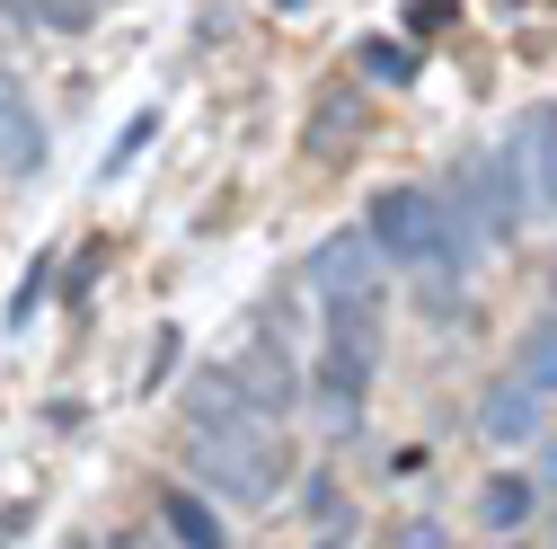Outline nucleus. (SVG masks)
I'll return each mask as SVG.
<instances>
[{"instance_id": "nucleus-19", "label": "nucleus", "mask_w": 557, "mask_h": 549, "mask_svg": "<svg viewBox=\"0 0 557 549\" xmlns=\"http://www.w3.org/2000/svg\"><path fill=\"white\" fill-rule=\"evenodd\" d=\"M301 505H310V523H319V532H336V523H345V505H336V488H327V478H310V488H301Z\"/></svg>"}, {"instance_id": "nucleus-12", "label": "nucleus", "mask_w": 557, "mask_h": 549, "mask_svg": "<svg viewBox=\"0 0 557 549\" xmlns=\"http://www.w3.org/2000/svg\"><path fill=\"white\" fill-rule=\"evenodd\" d=\"M231 381H239V399H248V417H284V407H293V373L274 364V355L231 364Z\"/></svg>"}, {"instance_id": "nucleus-5", "label": "nucleus", "mask_w": 557, "mask_h": 549, "mask_svg": "<svg viewBox=\"0 0 557 549\" xmlns=\"http://www.w3.org/2000/svg\"><path fill=\"white\" fill-rule=\"evenodd\" d=\"M301 284L319 293V302H336V293H381V248H372V231L355 222V231H327L310 257H301Z\"/></svg>"}, {"instance_id": "nucleus-8", "label": "nucleus", "mask_w": 557, "mask_h": 549, "mask_svg": "<svg viewBox=\"0 0 557 549\" xmlns=\"http://www.w3.org/2000/svg\"><path fill=\"white\" fill-rule=\"evenodd\" d=\"M160 532H169L177 549H231L213 497H195V488H169V497H160Z\"/></svg>"}, {"instance_id": "nucleus-14", "label": "nucleus", "mask_w": 557, "mask_h": 549, "mask_svg": "<svg viewBox=\"0 0 557 549\" xmlns=\"http://www.w3.org/2000/svg\"><path fill=\"white\" fill-rule=\"evenodd\" d=\"M363 72H372V81H389V89H398V81H416V45H389V36H363Z\"/></svg>"}, {"instance_id": "nucleus-11", "label": "nucleus", "mask_w": 557, "mask_h": 549, "mask_svg": "<svg viewBox=\"0 0 557 549\" xmlns=\"http://www.w3.org/2000/svg\"><path fill=\"white\" fill-rule=\"evenodd\" d=\"M513 381H531L540 399H557V310H540V319L513 337Z\"/></svg>"}, {"instance_id": "nucleus-9", "label": "nucleus", "mask_w": 557, "mask_h": 549, "mask_svg": "<svg viewBox=\"0 0 557 549\" xmlns=\"http://www.w3.org/2000/svg\"><path fill=\"white\" fill-rule=\"evenodd\" d=\"M522 169H531V186H540V204L557 213V98H540V107H522Z\"/></svg>"}, {"instance_id": "nucleus-3", "label": "nucleus", "mask_w": 557, "mask_h": 549, "mask_svg": "<svg viewBox=\"0 0 557 549\" xmlns=\"http://www.w3.org/2000/svg\"><path fill=\"white\" fill-rule=\"evenodd\" d=\"M363 231H372V248L381 257H434L443 248V195L434 186H381L372 195V213H363Z\"/></svg>"}, {"instance_id": "nucleus-22", "label": "nucleus", "mask_w": 557, "mask_h": 549, "mask_svg": "<svg viewBox=\"0 0 557 549\" xmlns=\"http://www.w3.org/2000/svg\"><path fill=\"white\" fill-rule=\"evenodd\" d=\"M274 10H301V0H274Z\"/></svg>"}, {"instance_id": "nucleus-2", "label": "nucleus", "mask_w": 557, "mask_h": 549, "mask_svg": "<svg viewBox=\"0 0 557 549\" xmlns=\"http://www.w3.org/2000/svg\"><path fill=\"white\" fill-rule=\"evenodd\" d=\"M372 373H381V293H336L327 302V346L310 364L336 435H355V399L372 390Z\"/></svg>"}, {"instance_id": "nucleus-13", "label": "nucleus", "mask_w": 557, "mask_h": 549, "mask_svg": "<svg viewBox=\"0 0 557 549\" xmlns=\"http://www.w3.org/2000/svg\"><path fill=\"white\" fill-rule=\"evenodd\" d=\"M239 407H248V399H239L231 364H222V373H195V381H186V426H222V417H239Z\"/></svg>"}, {"instance_id": "nucleus-21", "label": "nucleus", "mask_w": 557, "mask_h": 549, "mask_svg": "<svg viewBox=\"0 0 557 549\" xmlns=\"http://www.w3.org/2000/svg\"><path fill=\"white\" fill-rule=\"evenodd\" d=\"M548 302H557V266H548Z\"/></svg>"}, {"instance_id": "nucleus-7", "label": "nucleus", "mask_w": 557, "mask_h": 549, "mask_svg": "<svg viewBox=\"0 0 557 549\" xmlns=\"http://www.w3.org/2000/svg\"><path fill=\"white\" fill-rule=\"evenodd\" d=\"M540 407H548V399H540L531 381L505 373L496 390L478 399V435H486V443H505V452H513V443H540Z\"/></svg>"}, {"instance_id": "nucleus-15", "label": "nucleus", "mask_w": 557, "mask_h": 549, "mask_svg": "<svg viewBox=\"0 0 557 549\" xmlns=\"http://www.w3.org/2000/svg\"><path fill=\"white\" fill-rule=\"evenodd\" d=\"M98 10H107V0H36V27H53V36H89Z\"/></svg>"}, {"instance_id": "nucleus-6", "label": "nucleus", "mask_w": 557, "mask_h": 549, "mask_svg": "<svg viewBox=\"0 0 557 549\" xmlns=\"http://www.w3.org/2000/svg\"><path fill=\"white\" fill-rule=\"evenodd\" d=\"M36 169H45V124L27 89L10 81V62H0V178H36Z\"/></svg>"}, {"instance_id": "nucleus-4", "label": "nucleus", "mask_w": 557, "mask_h": 549, "mask_svg": "<svg viewBox=\"0 0 557 549\" xmlns=\"http://www.w3.org/2000/svg\"><path fill=\"white\" fill-rule=\"evenodd\" d=\"M372 133V89L355 81H319V98L301 107V160H355V143Z\"/></svg>"}, {"instance_id": "nucleus-10", "label": "nucleus", "mask_w": 557, "mask_h": 549, "mask_svg": "<svg viewBox=\"0 0 557 549\" xmlns=\"http://www.w3.org/2000/svg\"><path fill=\"white\" fill-rule=\"evenodd\" d=\"M531 514H540V488H531L522 469H496V478L478 488V523H486V532H522Z\"/></svg>"}, {"instance_id": "nucleus-18", "label": "nucleus", "mask_w": 557, "mask_h": 549, "mask_svg": "<svg viewBox=\"0 0 557 549\" xmlns=\"http://www.w3.org/2000/svg\"><path fill=\"white\" fill-rule=\"evenodd\" d=\"M389 549H451V532L434 523V514H416V523H398V540Z\"/></svg>"}, {"instance_id": "nucleus-20", "label": "nucleus", "mask_w": 557, "mask_h": 549, "mask_svg": "<svg viewBox=\"0 0 557 549\" xmlns=\"http://www.w3.org/2000/svg\"><path fill=\"white\" fill-rule=\"evenodd\" d=\"M531 488H548V497H557V443H548V435H540V478H531Z\"/></svg>"}, {"instance_id": "nucleus-1", "label": "nucleus", "mask_w": 557, "mask_h": 549, "mask_svg": "<svg viewBox=\"0 0 557 549\" xmlns=\"http://www.w3.org/2000/svg\"><path fill=\"white\" fill-rule=\"evenodd\" d=\"M195 478H203V497H222V505H274L284 497V478H293V452L274 443V417H222V426H195Z\"/></svg>"}, {"instance_id": "nucleus-17", "label": "nucleus", "mask_w": 557, "mask_h": 549, "mask_svg": "<svg viewBox=\"0 0 557 549\" xmlns=\"http://www.w3.org/2000/svg\"><path fill=\"white\" fill-rule=\"evenodd\" d=\"M45 284H53V266L36 257V266H27V284H18V302H10V328H27V319H36V302H45Z\"/></svg>"}, {"instance_id": "nucleus-16", "label": "nucleus", "mask_w": 557, "mask_h": 549, "mask_svg": "<svg viewBox=\"0 0 557 549\" xmlns=\"http://www.w3.org/2000/svg\"><path fill=\"white\" fill-rule=\"evenodd\" d=\"M451 19H460L451 0H407V36H416V45H425V36H443Z\"/></svg>"}, {"instance_id": "nucleus-23", "label": "nucleus", "mask_w": 557, "mask_h": 549, "mask_svg": "<svg viewBox=\"0 0 557 549\" xmlns=\"http://www.w3.org/2000/svg\"><path fill=\"white\" fill-rule=\"evenodd\" d=\"M319 549H345V540H319Z\"/></svg>"}]
</instances>
